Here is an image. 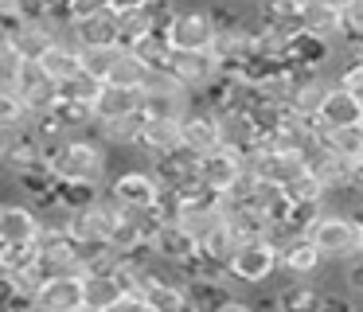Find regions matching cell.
<instances>
[{
	"label": "cell",
	"mask_w": 363,
	"mask_h": 312,
	"mask_svg": "<svg viewBox=\"0 0 363 312\" xmlns=\"http://www.w3.org/2000/svg\"><path fill=\"white\" fill-rule=\"evenodd\" d=\"M40 152L55 179H82V184H102L106 179V148L86 137L40 140Z\"/></svg>",
	"instance_id": "cell-1"
},
{
	"label": "cell",
	"mask_w": 363,
	"mask_h": 312,
	"mask_svg": "<svg viewBox=\"0 0 363 312\" xmlns=\"http://www.w3.org/2000/svg\"><path fill=\"white\" fill-rule=\"evenodd\" d=\"M301 234L320 250L324 262H344L363 250V223L359 215H347V211H320Z\"/></svg>",
	"instance_id": "cell-2"
},
{
	"label": "cell",
	"mask_w": 363,
	"mask_h": 312,
	"mask_svg": "<svg viewBox=\"0 0 363 312\" xmlns=\"http://www.w3.org/2000/svg\"><path fill=\"white\" fill-rule=\"evenodd\" d=\"M277 273V246L266 234H254V238H238L235 250L227 257V277L238 285H262Z\"/></svg>",
	"instance_id": "cell-3"
},
{
	"label": "cell",
	"mask_w": 363,
	"mask_h": 312,
	"mask_svg": "<svg viewBox=\"0 0 363 312\" xmlns=\"http://www.w3.org/2000/svg\"><path fill=\"white\" fill-rule=\"evenodd\" d=\"M215 35V23L199 8H176L164 23V39L172 51H207Z\"/></svg>",
	"instance_id": "cell-4"
},
{
	"label": "cell",
	"mask_w": 363,
	"mask_h": 312,
	"mask_svg": "<svg viewBox=\"0 0 363 312\" xmlns=\"http://www.w3.org/2000/svg\"><path fill=\"white\" fill-rule=\"evenodd\" d=\"M176 223H180V230L188 234L191 242H203L207 234L215 230V226L223 223V207H219V191H196L188 195V199H180V211H176Z\"/></svg>",
	"instance_id": "cell-5"
},
{
	"label": "cell",
	"mask_w": 363,
	"mask_h": 312,
	"mask_svg": "<svg viewBox=\"0 0 363 312\" xmlns=\"http://www.w3.org/2000/svg\"><path fill=\"white\" fill-rule=\"evenodd\" d=\"M285 67L289 70H324V62L336 59V43L316 31H305V28H293L285 35Z\"/></svg>",
	"instance_id": "cell-6"
},
{
	"label": "cell",
	"mask_w": 363,
	"mask_h": 312,
	"mask_svg": "<svg viewBox=\"0 0 363 312\" xmlns=\"http://www.w3.org/2000/svg\"><path fill=\"white\" fill-rule=\"evenodd\" d=\"M238 172H242V152H235L227 145H215L196 156V179L207 191H227Z\"/></svg>",
	"instance_id": "cell-7"
},
{
	"label": "cell",
	"mask_w": 363,
	"mask_h": 312,
	"mask_svg": "<svg viewBox=\"0 0 363 312\" xmlns=\"http://www.w3.org/2000/svg\"><path fill=\"white\" fill-rule=\"evenodd\" d=\"M82 273H59V277H43L32 296V308L40 312H79L82 308Z\"/></svg>",
	"instance_id": "cell-8"
},
{
	"label": "cell",
	"mask_w": 363,
	"mask_h": 312,
	"mask_svg": "<svg viewBox=\"0 0 363 312\" xmlns=\"http://www.w3.org/2000/svg\"><path fill=\"white\" fill-rule=\"evenodd\" d=\"M160 195V184L152 179V172H141V168H129L121 172L118 179L110 184V199L118 207H133V211H149Z\"/></svg>",
	"instance_id": "cell-9"
},
{
	"label": "cell",
	"mask_w": 363,
	"mask_h": 312,
	"mask_svg": "<svg viewBox=\"0 0 363 312\" xmlns=\"http://www.w3.org/2000/svg\"><path fill=\"white\" fill-rule=\"evenodd\" d=\"M82 308L86 312H113L125 296V285L113 269H82Z\"/></svg>",
	"instance_id": "cell-10"
},
{
	"label": "cell",
	"mask_w": 363,
	"mask_h": 312,
	"mask_svg": "<svg viewBox=\"0 0 363 312\" xmlns=\"http://www.w3.org/2000/svg\"><path fill=\"white\" fill-rule=\"evenodd\" d=\"M164 67L172 70V74L180 78L191 94H199L215 74H219V59H215L211 51H172Z\"/></svg>",
	"instance_id": "cell-11"
},
{
	"label": "cell",
	"mask_w": 363,
	"mask_h": 312,
	"mask_svg": "<svg viewBox=\"0 0 363 312\" xmlns=\"http://www.w3.org/2000/svg\"><path fill=\"white\" fill-rule=\"evenodd\" d=\"M359 121H363L359 98H355L347 86H340L336 78H332L328 94H324L320 109H316V125H320V129H336V125H359Z\"/></svg>",
	"instance_id": "cell-12"
},
{
	"label": "cell",
	"mask_w": 363,
	"mask_h": 312,
	"mask_svg": "<svg viewBox=\"0 0 363 312\" xmlns=\"http://www.w3.org/2000/svg\"><path fill=\"white\" fill-rule=\"evenodd\" d=\"M180 145L196 156L219 145V125H215V113L207 106H199V101L188 106V113L180 117Z\"/></svg>",
	"instance_id": "cell-13"
},
{
	"label": "cell",
	"mask_w": 363,
	"mask_h": 312,
	"mask_svg": "<svg viewBox=\"0 0 363 312\" xmlns=\"http://www.w3.org/2000/svg\"><path fill=\"white\" fill-rule=\"evenodd\" d=\"M157 265V262H152ZM145 269V285H141V304L152 312H180L188 308V293H184V281L176 277H160L157 269Z\"/></svg>",
	"instance_id": "cell-14"
},
{
	"label": "cell",
	"mask_w": 363,
	"mask_h": 312,
	"mask_svg": "<svg viewBox=\"0 0 363 312\" xmlns=\"http://www.w3.org/2000/svg\"><path fill=\"white\" fill-rule=\"evenodd\" d=\"M67 39L74 47H98V43H121L118 39V12L102 8V12H90L82 20L67 23Z\"/></svg>",
	"instance_id": "cell-15"
},
{
	"label": "cell",
	"mask_w": 363,
	"mask_h": 312,
	"mask_svg": "<svg viewBox=\"0 0 363 312\" xmlns=\"http://www.w3.org/2000/svg\"><path fill=\"white\" fill-rule=\"evenodd\" d=\"M215 125H219V145L235 148V152L246 156V148L258 140V129H254V117L246 106H227V109H211Z\"/></svg>",
	"instance_id": "cell-16"
},
{
	"label": "cell",
	"mask_w": 363,
	"mask_h": 312,
	"mask_svg": "<svg viewBox=\"0 0 363 312\" xmlns=\"http://www.w3.org/2000/svg\"><path fill=\"white\" fill-rule=\"evenodd\" d=\"M320 265H324L320 250L305 234H293L277 246V269L289 273V277H313V273H320Z\"/></svg>",
	"instance_id": "cell-17"
},
{
	"label": "cell",
	"mask_w": 363,
	"mask_h": 312,
	"mask_svg": "<svg viewBox=\"0 0 363 312\" xmlns=\"http://www.w3.org/2000/svg\"><path fill=\"white\" fill-rule=\"evenodd\" d=\"M129 113H141V90L102 82L98 98L90 101V117L94 121H113V117H129Z\"/></svg>",
	"instance_id": "cell-18"
},
{
	"label": "cell",
	"mask_w": 363,
	"mask_h": 312,
	"mask_svg": "<svg viewBox=\"0 0 363 312\" xmlns=\"http://www.w3.org/2000/svg\"><path fill=\"white\" fill-rule=\"evenodd\" d=\"M149 250H152V257H157V262L180 265L184 257H191L199 246L180 230V223H157V230L149 234Z\"/></svg>",
	"instance_id": "cell-19"
},
{
	"label": "cell",
	"mask_w": 363,
	"mask_h": 312,
	"mask_svg": "<svg viewBox=\"0 0 363 312\" xmlns=\"http://www.w3.org/2000/svg\"><path fill=\"white\" fill-rule=\"evenodd\" d=\"M40 215L28 203H0V242H35Z\"/></svg>",
	"instance_id": "cell-20"
},
{
	"label": "cell",
	"mask_w": 363,
	"mask_h": 312,
	"mask_svg": "<svg viewBox=\"0 0 363 312\" xmlns=\"http://www.w3.org/2000/svg\"><path fill=\"white\" fill-rule=\"evenodd\" d=\"M152 179L160 187H180L184 179L196 176V152H188L184 145H176L172 152H157L152 156Z\"/></svg>",
	"instance_id": "cell-21"
},
{
	"label": "cell",
	"mask_w": 363,
	"mask_h": 312,
	"mask_svg": "<svg viewBox=\"0 0 363 312\" xmlns=\"http://www.w3.org/2000/svg\"><path fill=\"white\" fill-rule=\"evenodd\" d=\"M176 145H180V121H172V117H145L141 113L137 148H145L149 156H157V152H172Z\"/></svg>",
	"instance_id": "cell-22"
},
{
	"label": "cell",
	"mask_w": 363,
	"mask_h": 312,
	"mask_svg": "<svg viewBox=\"0 0 363 312\" xmlns=\"http://www.w3.org/2000/svg\"><path fill=\"white\" fill-rule=\"evenodd\" d=\"M35 62H40V70L51 82H63V78H71L74 70H79V47H74L71 39H51Z\"/></svg>",
	"instance_id": "cell-23"
},
{
	"label": "cell",
	"mask_w": 363,
	"mask_h": 312,
	"mask_svg": "<svg viewBox=\"0 0 363 312\" xmlns=\"http://www.w3.org/2000/svg\"><path fill=\"white\" fill-rule=\"evenodd\" d=\"M297 28L316 31V35L336 43L340 39V8H332L328 0H308V4L297 8Z\"/></svg>",
	"instance_id": "cell-24"
},
{
	"label": "cell",
	"mask_w": 363,
	"mask_h": 312,
	"mask_svg": "<svg viewBox=\"0 0 363 312\" xmlns=\"http://www.w3.org/2000/svg\"><path fill=\"white\" fill-rule=\"evenodd\" d=\"M149 70H152V67L141 59V55H133L129 47H121L118 59H113V67L106 70V82H113V86H133V90H141L145 78H149Z\"/></svg>",
	"instance_id": "cell-25"
},
{
	"label": "cell",
	"mask_w": 363,
	"mask_h": 312,
	"mask_svg": "<svg viewBox=\"0 0 363 312\" xmlns=\"http://www.w3.org/2000/svg\"><path fill=\"white\" fill-rule=\"evenodd\" d=\"M55 90H59V101H67V106H82V109H90V101H94V98H98V90H102V78L86 74V70L79 67L71 78L55 82Z\"/></svg>",
	"instance_id": "cell-26"
},
{
	"label": "cell",
	"mask_w": 363,
	"mask_h": 312,
	"mask_svg": "<svg viewBox=\"0 0 363 312\" xmlns=\"http://www.w3.org/2000/svg\"><path fill=\"white\" fill-rule=\"evenodd\" d=\"M320 140L336 156H347L352 164H359V156H363V125H336V129H320Z\"/></svg>",
	"instance_id": "cell-27"
},
{
	"label": "cell",
	"mask_w": 363,
	"mask_h": 312,
	"mask_svg": "<svg viewBox=\"0 0 363 312\" xmlns=\"http://www.w3.org/2000/svg\"><path fill=\"white\" fill-rule=\"evenodd\" d=\"M90 129L102 133L106 145H137V129H141V113L113 117V121H90Z\"/></svg>",
	"instance_id": "cell-28"
},
{
	"label": "cell",
	"mask_w": 363,
	"mask_h": 312,
	"mask_svg": "<svg viewBox=\"0 0 363 312\" xmlns=\"http://www.w3.org/2000/svg\"><path fill=\"white\" fill-rule=\"evenodd\" d=\"M235 242H238V238L230 234V226H227V223H219L203 242H199V254H203L211 265H219V269L227 273V257H230V250H235Z\"/></svg>",
	"instance_id": "cell-29"
},
{
	"label": "cell",
	"mask_w": 363,
	"mask_h": 312,
	"mask_svg": "<svg viewBox=\"0 0 363 312\" xmlns=\"http://www.w3.org/2000/svg\"><path fill=\"white\" fill-rule=\"evenodd\" d=\"M121 43H98V47H79V67L86 70V74L102 78L106 82V70L113 67V59H118Z\"/></svg>",
	"instance_id": "cell-30"
},
{
	"label": "cell",
	"mask_w": 363,
	"mask_h": 312,
	"mask_svg": "<svg viewBox=\"0 0 363 312\" xmlns=\"http://www.w3.org/2000/svg\"><path fill=\"white\" fill-rule=\"evenodd\" d=\"M129 51L141 55L149 67H164L168 55H172V47H168V39H164V28H152V31H145L137 43H129Z\"/></svg>",
	"instance_id": "cell-31"
},
{
	"label": "cell",
	"mask_w": 363,
	"mask_h": 312,
	"mask_svg": "<svg viewBox=\"0 0 363 312\" xmlns=\"http://www.w3.org/2000/svg\"><path fill=\"white\" fill-rule=\"evenodd\" d=\"M285 191V199H293V203H320L324 199V187H320V179L313 176V172H301V176H293L289 184L281 187Z\"/></svg>",
	"instance_id": "cell-32"
},
{
	"label": "cell",
	"mask_w": 363,
	"mask_h": 312,
	"mask_svg": "<svg viewBox=\"0 0 363 312\" xmlns=\"http://www.w3.org/2000/svg\"><path fill=\"white\" fill-rule=\"evenodd\" d=\"M20 67H24V59H20L16 51H12V43L4 35H0V90H9L12 82H16Z\"/></svg>",
	"instance_id": "cell-33"
},
{
	"label": "cell",
	"mask_w": 363,
	"mask_h": 312,
	"mask_svg": "<svg viewBox=\"0 0 363 312\" xmlns=\"http://www.w3.org/2000/svg\"><path fill=\"white\" fill-rule=\"evenodd\" d=\"M316 293L308 285H297V289H285L281 296H277V304H285V308H313Z\"/></svg>",
	"instance_id": "cell-34"
},
{
	"label": "cell",
	"mask_w": 363,
	"mask_h": 312,
	"mask_svg": "<svg viewBox=\"0 0 363 312\" xmlns=\"http://www.w3.org/2000/svg\"><path fill=\"white\" fill-rule=\"evenodd\" d=\"M110 8V0H67V20H82L90 12H102Z\"/></svg>",
	"instance_id": "cell-35"
},
{
	"label": "cell",
	"mask_w": 363,
	"mask_h": 312,
	"mask_svg": "<svg viewBox=\"0 0 363 312\" xmlns=\"http://www.w3.org/2000/svg\"><path fill=\"white\" fill-rule=\"evenodd\" d=\"M347 262V285L355 289V293H363V254H352V257H344Z\"/></svg>",
	"instance_id": "cell-36"
},
{
	"label": "cell",
	"mask_w": 363,
	"mask_h": 312,
	"mask_svg": "<svg viewBox=\"0 0 363 312\" xmlns=\"http://www.w3.org/2000/svg\"><path fill=\"white\" fill-rule=\"evenodd\" d=\"M12 12H16V0H0V16H4V20H12Z\"/></svg>",
	"instance_id": "cell-37"
},
{
	"label": "cell",
	"mask_w": 363,
	"mask_h": 312,
	"mask_svg": "<svg viewBox=\"0 0 363 312\" xmlns=\"http://www.w3.org/2000/svg\"><path fill=\"white\" fill-rule=\"evenodd\" d=\"M332 8H344V4H352V0H328Z\"/></svg>",
	"instance_id": "cell-38"
},
{
	"label": "cell",
	"mask_w": 363,
	"mask_h": 312,
	"mask_svg": "<svg viewBox=\"0 0 363 312\" xmlns=\"http://www.w3.org/2000/svg\"><path fill=\"white\" fill-rule=\"evenodd\" d=\"M289 4H293V8H301V4H308V0H289Z\"/></svg>",
	"instance_id": "cell-39"
},
{
	"label": "cell",
	"mask_w": 363,
	"mask_h": 312,
	"mask_svg": "<svg viewBox=\"0 0 363 312\" xmlns=\"http://www.w3.org/2000/svg\"><path fill=\"white\" fill-rule=\"evenodd\" d=\"M359 55H363V51H359Z\"/></svg>",
	"instance_id": "cell-40"
}]
</instances>
